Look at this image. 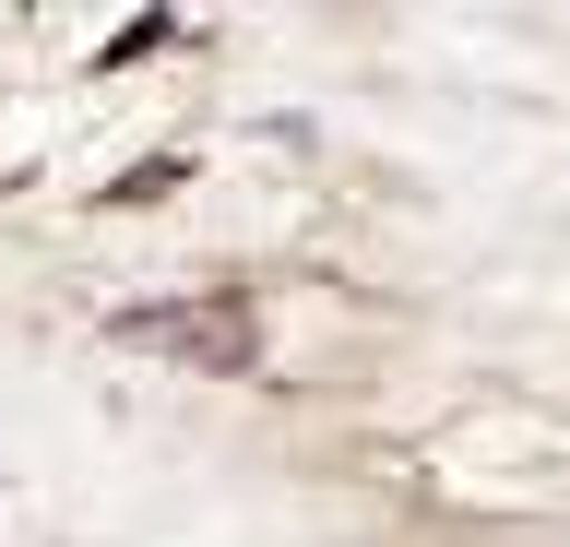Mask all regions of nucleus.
I'll use <instances>...</instances> for the list:
<instances>
[{
	"label": "nucleus",
	"instance_id": "obj_1",
	"mask_svg": "<svg viewBox=\"0 0 570 547\" xmlns=\"http://www.w3.org/2000/svg\"><path fill=\"white\" fill-rule=\"evenodd\" d=\"M131 345H167L178 369H262V322L249 297H190V310H131Z\"/></svg>",
	"mask_w": 570,
	"mask_h": 547
}]
</instances>
